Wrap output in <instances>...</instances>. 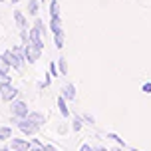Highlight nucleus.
<instances>
[{"mask_svg": "<svg viewBox=\"0 0 151 151\" xmlns=\"http://www.w3.org/2000/svg\"><path fill=\"white\" fill-rule=\"evenodd\" d=\"M4 58L10 62V66L16 70H20L24 66V62H26V56H24V46H12V50H6L4 52Z\"/></svg>", "mask_w": 151, "mask_h": 151, "instance_id": "f257e3e1", "label": "nucleus"}, {"mask_svg": "<svg viewBox=\"0 0 151 151\" xmlns=\"http://www.w3.org/2000/svg\"><path fill=\"white\" fill-rule=\"evenodd\" d=\"M10 111H12V115H16V117H28V106H26V101H22V99H14V101H10Z\"/></svg>", "mask_w": 151, "mask_h": 151, "instance_id": "f03ea898", "label": "nucleus"}, {"mask_svg": "<svg viewBox=\"0 0 151 151\" xmlns=\"http://www.w3.org/2000/svg\"><path fill=\"white\" fill-rule=\"evenodd\" d=\"M40 48H38L36 44H32V42H28V44L24 46V56H26V62L28 64H34V62H38V58H40Z\"/></svg>", "mask_w": 151, "mask_h": 151, "instance_id": "7ed1b4c3", "label": "nucleus"}, {"mask_svg": "<svg viewBox=\"0 0 151 151\" xmlns=\"http://www.w3.org/2000/svg\"><path fill=\"white\" fill-rule=\"evenodd\" d=\"M18 129L22 131L24 135H34L40 127H38L36 123H32L28 117H22V119H18Z\"/></svg>", "mask_w": 151, "mask_h": 151, "instance_id": "20e7f679", "label": "nucleus"}, {"mask_svg": "<svg viewBox=\"0 0 151 151\" xmlns=\"http://www.w3.org/2000/svg\"><path fill=\"white\" fill-rule=\"evenodd\" d=\"M16 96H18V90H16L12 83H6V86H0V98L4 101H14Z\"/></svg>", "mask_w": 151, "mask_h": 151, "instance_id": "39448f33", "label": "nucleus"}, {"mask_svg": "<svg viewBox=\"0 0 151 151\" xmlns=\"http://www.w3.org/2000/svg\"><path fill=\"white\" fill-rule=\"evenodd\" d=\"M10 149L12 151H30V141L26 139H10Z\"/></svg>", "mask_w": 151, "mask_h": 151, "instance_id": "423d86ee", "label": "nucleus"}, {"mask_svg": "<svg viewBox=\"0 0 151 151\" xmlns=\"http://www.w3.org/2000/svg\"><path fill=\"white\" fill-rule=\"evenodd\" d=\"M30 42H32V44H36L40 50L44 48V36H42L36 28H32V30H30Z\"/></svg>", "mask_w": 151, "mask_h": 151, "instance_id": "0eeeda50", "label": "nucleus"}, {"mask_svg": "<svg viewBox=\"0 0 151 151\" xmlns=\"http://www.w3.org/2000/svg\"><path fill=\"white\" fill-rule=\"evenodd\" d=\"M14 20H16V24H18L20 30H28V22H26V16H24L22 12L16 10V12H14Z\"/></svg>", "mask_w": 151, "mask_h": 151, "instance_id": "6e6552de", "label": "nucleus"}, {"mask_svg": "<svg viewBox=\"0 0 151 151\" xmlns=\"http://www.w3.org/2000/svg\"><path fill=\"white\" fill-rule=\"evenodd\" d=\"M50 30H52L54 34L62 32V20H60V16H52V20H50Z\"/></svg>", "mask_w": 151, "mask_h": 151, "instance_id": "1a4fd4ad", "label": "nucleus"}, {"mask_svg": "<svg viewBox=\"0 0 151 151\" xmlns=\"http://www.w3.org/2000/svg\"><path fill=\"white\" fill-rule=\"evenodd\" d=\"M62 96L66 99H76V86H72V83H68L64 90H62Z\"/></svg>", "mask_w": 151, "mask_h": 151, "instance_id": "9d476101", "label": "nucleus"}, {"mask_svg": "<svg viewBox=\"0 0 151 151\" xmlns=\"http://www.w3.org/2000/svg\"><path fill=\"white\" fill-rule=\"evenodd\" d=\"M28 119H30L32 123H36L38 127H40V125L44 123V115H42V113H38V111H30V113H28Z\"/></svg>", "mask_w": 151, "mask_h": 151, "instance_id": "9b49d317", "label": "nucleus"}, {"mask_svg": "<svg viewBox=\"0 0 151 151\" xmlns=\"http://www.w3.org/2000/svg\"><path fill=\"white\" fill-rule=\"evenodd\" d=\"M58 107H60V113L64 115V117H68V115H70L68 107H66V98H64V96H60V98H58Z\"/></svg>", "mask_w": 151, "mask_h": 151, "instance_id": "f8f14e48", "label": "nucleus"}, {"mask_svg": "<svg viewBox=\"0 0 151 151\" xmlns=\"http://www.w3.org/2000/svg\"><path fill=\"white\" fill-rule=\"evenodd\" d=\"M38 8H40V2H38V0H28V14L36 16L38 14Z\"/></svg>", "mask_w": 151, "mask_h": 151, "instance_id": "ddd939ff", "label": "nucleus"}, {"mask_svg": "<svg viewBox=\"0 0 151 151\" xmlns=\"http://www.w3.org/2000/svg\"><path fill=\"white\" fill-rule=\"evenodd\" d=\"M54 44H56V48H58V50H62V48H64V32L54 34Z\"/></svg>", "mask_w": 151, "mask_h": 151, "instance_id": "4468645a", "label": "nucleus"}, {"mask_svg": "<svg viewBox=\"0 0 151 151\" xmlns=\"http://www.w3.org/2000/svg\"><path fill=\"white\" fill-rule=\"evenodd\" d=\"M10 68H12V66H10V62L6 60V58H4V54H2V56H0V70H2V72H10Z\"/></svg>", "mask_w": 151, "mask_h": 151, "instance_id": "2eb2a0df", "label": "nucleus"}, {"mask_svg": "<svg viewBox=\"0 0 151 151\" xmlns=\"http://www.w3.org/2000/svg\"><path fill=\"white\" fill-rule=\"evenodd\" d=\"M0 139H12V129L10 127H0Z\"/></svg>", "mask_w": 151, "mask_h": 151, "instance_id": "dca6fc26", "label": "nucleus"}, {"mask_svg": "<svg viewBox=\"0 0 151 151\" xmlns=\"http://www.w3.org/2000/svg\"><path fill=\"white\" fill-rule=\"evenodd\" d=\"M58 66H60V74H62V76L68 74V62H66V58H64V56H60V62H58Z\"/></svg>", "mask_w": 151, "mask_h": 151, "instance_id": "f3484780", "label": "nucleus"}, {"mask_svg": "<svg viewBox=\"0 0 151 151\" xmlns=\"http://www.w3.org/2000/svg\"><path fill=\"white\" fill-rule=\"evenodd\" d=\"M60 6H58V0H52V4H50V14L52 16H60Z\"/></svg>", "mask_w": 151, "mask_h": 151, "instance_id": "a211bd4d", "label": "nucleus"}, {"mask_svg": "<svg viewBox=\"0 0 151 151\" xmlns=\"http://www.w3.org/2000/svg\"><path fill=\"white\" fill-rule=\"evenodd\" d=\"M6 83H10V76L0 70V86H6Z\"/></svg>", "mask_w": 151, "mask_h": 151, "instance_id": "6ab92c4d", "label": "nucleus"}, {"mask_svg": "<svg viewBox=\"0 0 151 151\" xmlns=\"http://www.w3.org/2000/svg\"><path fill=\"white\" fill-rule=\"evenodd\" d=\"M30 151H44V145L34 139V141H30Z\"/></svg>", "mask_w": 151, "mask_h": 151, "instance_id": "aec40b11", "label": "nucleus"}, {"mask_svg": "<svg viewBox=\"0 0 151 151\" xmlns=\"http://www.w3.org/2000/svg\"><path fill=\"white\" fill-rule=\"evenodd\" d=\"M34 28H36V30L40 32L42 36H46V28H44V22H42V20H36V24H34Z\"/></svg>", "mask_w": 151, "mask_h": 151, "instance_id": "412c9836", "label": "nucleus"}, {"mask_svg": "<svg viewBox=\"0 0 151 151\" xmlns=\"http://www.w3.org/2000/svg\"><path fill=\"white\" fill-rule=\"evenodd\" d=\"M72 129H74V131H80V129H82V119H80V117H76V119H74Z\"/></svg>", "mask_w": 151, "mask_h": 151, "instance_id": "4be33fe9", "label": "nucleus"}, {"mask_svg": "<svg viewBox=\"0 0 151 151\" xmlns=\"http://www.w3.org/2000/svg\"><path fill=\"white\" fill-rule=\"evenodd\" d=\"M50 74H52L54 78H58V76H60V72H58V66H56V64H50Z\"/></svg>", "mask_w": 151, "mask_h": 151, "instance_id": "5701e85b", "label": "nucleus"}, {"mask_svg": "<svg viewBox=\"0 0 151 151\" xmlns=\"http://www.w3.org/2000/svg\"><path fill=\"white\" fill-rule=\"evenodd\" d=\"M107 137H109V139H115L119 145H123V139H119V135H115V133H107Z\"/></svg>", "mask_w": 151, "mask_h": 151, "instance_id": "b1692460", "label": "nucleus"}, {"mask_svg": "<svg viewBox=\"0 0 151 151\" xmlns=\"http://www.w3.org/2000/svg\"><path fill=\"white\" fill-rule=\"evenodd\" d=\"M80 151H96V147H91V145H88V143H83L82 147H80Z\"/></svg>", "mask_w": 151, "mask_h": 151, "instance_id": "393cba45", "label": "nucleus"}, {"mask_svg": "<svg viewBox=\"0 0 151 151\" xmlns=\"http://www.w3.org/2000/svg\"><path fill=\"white\" fill-rule=\"evenodd\" d=\"M143 91H145V93H151V83H149V82L143 83Z\"/></svg>", "mask_w": 151, "mask_h": 151, "instance_id": "a878e982", "label": "nucleus"}, {"mask_svg": "<svg viewBox=\"0 0 151 151\" xmlns=\"http://www.w3.org/2000/svg\"><path fill=\"white\" fill-rule=\"evenodd\" d=\"M83 119L88 121V123H93V121H96V119H93V117H91V115H88V113H86V115H83Z\"/></svg>", "mask_w": 151, "mask_h": 151, "instance_id": "bb28decb", "label": "nucleus"}, {"mask_svg": "<svg viewBox=\"0 0 151 151\" xmlns=\"http://www.w3.org/2000/svg\"><path fill=\"white\" fill-rule=\"evenodd\" d=\"M44 151H58L54 145H44Z\"/></svg>", "mask_w": 151, "mask_h": 151, "instance_id": "cd10ccee", "label": "nucleus"}, {"mask_svg": "<svg viewBox=\"0 0 151 151\" xmlns=\"http://www.w3.org/2000/svg\"><path fill=\"white\" fill-rule=\"evenodd\" d=\"M96 151H107L106 147H96Z\"/></svg>", "mask_w": 151, "mask_h": 151, "instance_id": "c85d7f7f", "label": "nucleus"}, {"mask_svg": "<svg viewBox=\"0 0 151 151\" xmlns=\"http://www.w3.org/2000/svg\"><path fill=\"white\" fill-rule=\"evenodd\" d=\"M2 151H12V149H10V147H2Z\"/></svg>", "mask_w": 151, "mask_h": 151, "instance_id": "c756f323", "label": "nucleus"}, {"mask_svg": "<svg viewBox=\"0 0 151 151\" xmlns=\"http://www.w3.org/2000/svg\"><path fill=\"white\" fill-rule=\"evenodd\" d=\"M10 2H14V4H18V2H20V0H10Z\"/></svg>", "mask_w": 151, "mask_h": 151, "instance_id": "7c9ffc66", "label": "nucleus"}, {"mask_svg": "<svg viewBox=\"0 0 151 151\" xmlns=\"http://www.w3.org/2000/svg\"><path fill=\"white\" fill-rule=\"evenodd\" d=\"M131 151H139V149H137V147H131Z\"/></svg>", "mask_w": 151, "mask_h": 151, "instance_id": "2f4dec72", "label": "nucleus"}, {"mask_svg": "<svg viewBox=\"0 0 151 151\" xmlns=\"http://www.w3.org/2000/svg\"><path fill=\"white\" fill-rule=\"evenodd\" d=\"M113 151H121V147H117V149H113Z\"/></svg>", "mask_w": 151, "mask_h": 151, "instance_id": "473e14b6", "label": "nucleus"}, {"mask_svg": "<svg viewBox=\"0 0 151 151\" xmlns=\"http://www.w3.org/2000/svg\"><path fill=\"white\" fill-rule=\"evenodd\" d=\"M0 151H2V147H0Z\"/></svg>", "mask_w": 151, "mask_h": 151, "instance_id": "72a5a7b5", "label": "nucleus"}, {"mask_svg": "<svg viewBox=\"0 0 151 151\" xmlns=\"http://www.w3.org/2000/svg\"><path fill=\"white\" fill-rule=\"evenodd\" d=\"M42 2H44V0H42Z\"/></svg>", "mask_w": 151, "mask_h": 151, "instance_id": "f704fd0d", "label": "nucleus"}, {"mask_svg": "<svg viewBox=\"0 0 151 151\" xmlns=\"http://www.w3.org/2000/svg\"><path fill=\"white\" fill-rule=\"evenodd\" d=\"M0 2H2V0H0Z\"/></svg>", "mask_w": 151, "mask_h": 151, "instance_id": "c9c22d12", "label": "nucleus"}]
</instances>
